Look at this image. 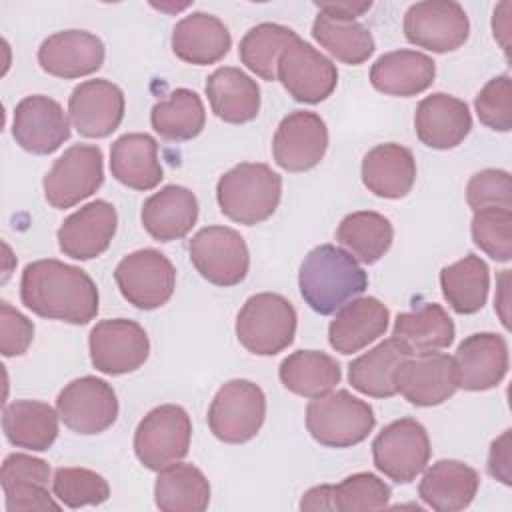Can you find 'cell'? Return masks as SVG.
<instances>
[{
	"instance_id": "20",
	"label": "cell",
	"mask_w": 512,
	"mask_h": 512,
	"mask_svg": "<svg viewBox=\"0 0 512 512\" xmlns=\"http://www.w3.org/2000/svg\"><path fill=\"white\" fill-rule=\"evenodd\" d=\"M458 388L482 392L496 388L508 372V344L502 334L476 332L466 336L454 354Z\"/></svg>"
},
{
	"instance_id": "43",
	"label": "cell",
	"mask_w": 512,
	"mask_h": 512,
	"mask_svg": "<svg viewBox=\"0 0 512 512\" xmlns=\"http://www.w3.org/2000/svg\"><path fill=\"white\" fill-rule=\"evenodd\" d=\"M474 244L496 262L512 258V210L500 206L480 208L470 224Z\"/></svg>"
},
{
	"instance_id": "15",
	"label": "cell",
	"mask_w": 512,
	"mask_h": 512,
	"mask_svg": "<svg viewBox=\"0 0 512 512\" xmlns=\"http://www.w3.org/2000/svg\"><path fill=\"white\" fill-rule=\"evenodd\" d=\"M56 410L66 428L90 436L108 430L116 422L118 398L106 380L80 376L60 390Z\"/></svg>"
},
{
	"instance_id": "48",
	"label": "cell",
	"mask_w": 512,
	"mask_h": 512,
	"mask_svg": "<svg viewBox=\"0 0 512 512\" xmlns=\"http://www.w3.org/2000/svg\"><path fill=\"white\" fill-rule=\"evenodd\" d=\"M4 506L8 512L28 510H60V504L50 496L48 486L38 482H14L2 486Z\"/></svg>"
},
{
	"instance_id": "33",
	"label": "cell",
	"mask_w": 512,
	"mask_h": 512,
	"mask_svg": "<svg viewBox=\"0 0 512 512\" xmlns=\"http://www.w3.org/2000/svg\"><path fill=\"white\" fill-rule=\"evenodd\" d=\"M58 418V410L46 402L14 400L2 412L4 436L16 448L44 452L58 438Z\"/></svg>"
},
{
	"instance_id": "36",
	"label": "cell",
	"mask_w": 512,
	"mask_h": 512,
	"mask_svg": "<svg viewBox=\"0 0 512 512\" xmlns=\"http://www.w3.org/2000/svg\"><path fill=\"white\" fill-rule=\"evenodd\" d=\"M440 288L454 312L476 314L486 304L490 290L488 264L476 254H466L440 270Z\"/></svg>"
},
{
	"instance_id": "2",
	"label": "cell",
	"mask_w": 512,
	"mask_h": 512,
	"mask_svg": "<svg viewBox=\"0 0 512 512\" xmlns=\"http://www.w3.org/2000/svg\"><path fill=\"white\" fill-rule=\"evenodd\" d=\"M298 286L304 302L314 312L328 316L368 288V274L350 252L334 244H320L304 256Z\"/></svg>"
},
{
	"instance_id": "31",
	"label": "cell",
	"mask_w": 512,
	"mask_h": 512,
	"mask_svg": "<svg viewBox=\"0 0 512 512\" xmlns=\"http://www.w3.org/2000/svg\"><path fill=\"white\" fill-rule=\"evenodd\" d=\"M454 334V322L448 312L436 302H426L414 312H400L390 338L406 356H416L448 348L454 342Z\"/></svg>"
},
{
	"instance_id": "28",
	"label": "cell",
	"mask_w": 512,
	"mask_h": 512,
	"mask_svg": "<svg viewBox=\"0 0 512 512\" xmlns=\"http://www.w3.org/2000/svg\"><path fill=\"white\" fill-rule=\"evenodd\" d=\"M436 76L434 60L418 50H392L376 58L370 84L388 96L410 98L428 90Z\"/></svg>"
},
{
	"instance_id": "39",
	"label": "cell",
	"mask_w": 512,
	"mask_h": 512,
	"mask_svg": "<svg viewBox=\"0 0 512 512\" xmlns=\"http://www.w3.org/2000/svg\"><path fill=\"white\" fill-rule=\"evenodd\" d=\"M150 122L156 134L172 142H186L196 138L206 124V110L202 98L190 88H176L166 100L152 106Z\"/></svg>"
},
{
	"instance_id": "18",
	"label": "cell",
	"mask_w": 512,
	"mask_h": 512,
	"mask_svg": "<svg viewBox=\"0 0 512 512\" xmlns=\"http://www.w3.org/2000/svg\"><path fill=\"white\" fill-rule=\"evenodd\" d=\"M124 92L106 78L80 82L68 98V116L84 138L110 136L124 118Z\"/></svg>"
},
{
	"instance_id": "6",
	"label": "cell",
	"mask_w": 512,
	"mask_h": 512,
	"mask_svg": "<svg viewBox=\"0 0 512 512\" xmlns=\"http://www.w3.org/2000/svg\"><path fill=\"white\" fill-rule=\"evenodd\" d=\"M266 418V396L258 384L244 378L224 382L208 408L210 432L226 444L252 440Z\"/></svg>"
},
{
	"instance_id": "24",
	"label": "cell",
	"mask_w": 512,
	"mask_h": 512,
	"mask_svg": "<svg viewBox=\"0 0 512 512\" xmlns=\"http://www.w3.org/2000/svg\"><path fill=\"white\" fill-rule=\"evenodd\" d=\"M390 324V310L374 296L352 298L328 326V342L340 354H354L384 336Z\"/></svg>"
},
{
	"instance_id": "37",
	"label": "cell",
	"mask_w": 512,
	"mask_h": 512,
	"mask_svg": "<svg viewBox=\"0 0 512 512\" xmlns=\"http://www.w3.org/2000/svg\"><path fill=\"white\" fill-rule=\"evenodd\" d=\"M336 240L364 264L378 262L392 246V222L374 210H358L344 216L336 228Z\"/></svg>"
},
{
	"instance_id": "51",
	"label": "cell",
	"mask_w": 512,
	"mask_h": 512,
	"mask_svg": "<svg viewBox=\"0 0 512 512\" xmlns=\"http://www.w3.org/2000/svg\"><path fill=\"white\" fill-rule=\"evenodd\" d=\"M314 6L318 8V12L334 18V20H344V22H352L358 16H362L364 12H368L372 8V2H356V0H336V2H314Z\"/></svg>"
},
{
	"instance_id": "45",
	"label": "cell",
	"mask_w": 512,
	"mask_h": 512,
	"mask_svg": "<svg viewBox=\"0 0 512 512\" xmlns=\"http://www.w3.org/2000/svg\"><path fill=\"white\" fill-rule=\"evenodd\" d=\"M478 120L494 130L508 132L512 128V84L508 74L488 80L474 98Z\"/></svg>"
},
{
	"instance_id": "11",
	"label": "cell",
	"mask_w": 512,
	"mask_h": 512,
	"mask_svg": "<svg viewBox=\"0 0 512 512\" xmlns=\"http://www.w3.org/2000/svg\"><path fill=\"white\" fill-rule=\"evenodd\" d=\"M188 254L204 280L224 288L240 284L250 268V252L244 238L228 226L198 230L188 244Z\"/></svg>"
},
{
	"instance_id": "52",
	"label": "cell",
	"mask_w": 512,
	"mask_h": 512,
	"mask_svg": "<svg viewBox=\"0 0 512 512\" xmlns=\"http://www.w3.org/2000/svg\"><path fill=\"white\" fill-rule=\"evenodd\" d=\"M300 510H334V486L320 484L306 490L300 500Z\"/></svg>"
},
{
	"instance_id": "29",
	"label": "cell",
	"mask_w": 512,
	"mask_h": 512,
	"mask_svg": "<svg viewBox=\"0 0 512 512\" xmlns=\"http://www.w3.org/2000/svg\"><path fill=\"white\" fill-rule=\"evenodd\" d=\"M232 46L226 24L208 12H192L176 22L172 30V52L196 66H208L222 60Z\"/></svg>"
},
{
	"instance_id": "49",
	"label": "cell",
	"mask_w": 512,
	"mask_h": 512,
	"mask_svg": "<svg viewBox=\"0 0 512 512\" xmlns=\"http://www.w3.org/2000/svg\"><path fill=\"white\" fill-rule=\"evenodd\" d=\"M14 482H38L48 486L50 482V466L46 460L14 452L8 454L2 462V472H0V484L8 486Z\"/></svg>"
},
{
	"instance_id": "21",
	"label": "cell",
	"mask_w": 512,
	"mask_h": 512,
	"mask_svg": "<svg viewBox=\"0 0 512 512\" xmlns=\"http://www.w3.org/2000/svg\"><path fill=\"white\" fill-rule=\"evenodd\" d=\"M118 228L116 208L94 200L72 212L58 228V248L74 260H92L108 250Z\"/></svg>"
},
{
	"instance_id": "17",
	"label": "cell",
	"mask_w": 512,
	"mask_h": 512,
	"mask_svg": "<svg viewBox=\"0 0 512 512\" xmlns=\"http://www.w3.org/2000/svg\"><path fill=\"white\" fill-rule=\"evenodd\" d=\"M12 136L30 154H52L70 138V122L62 106L44 94L22 98L14 108Z\"/></svg>"
},
{
	"instance_id": "30",
	"label": "cell",
	"mask_w": 512,
	"mask_h": 512,
	"mask_svg": "<svg viewBox=\"0 0 512 512\" xmlns=\"http://www.w3.org/2000/svg\"><path fill=\"white\" fill-rule=\"evenodd\" d=\"M110 172L132 190L148 192L156 188L164 178L158 142L146 132L122 134L110 146Z\"/></svg>"
},
{
	"instance_id": "38",
	"label": "cell",
	"mask_w": 512,
	"mask_h": 512,
	"mask_svg": "<svg viewBox=\"0 0 512 512\" xmlns=\"http://www.w3.org/2000/svg\"><path fill=\"white\" fill-rule=\"evenodd\" d=\"M404 358L406 354L392 338L382 340L348 364V382L360 394L372 398H392L398 394L394 372Z\"/></svg>"
},
{
	"instance_id": "46",
	"label": "cell",
	"mask_w": 512,
	"mask_h": 512,
	"mask_svg": "<svg viewBox=\"0 0 512 512\" xmlns=\"http://www.w3.org/2000/svg\"><path fill=\"white\" fill-rule=\"evenodd\" d=\"M466 202L476 212L488 206L512 208V178L500 168H486L476 172L466 186Z\"/></svg>"
},
{
	"instance_id": "27",
	"label": "cell",
	"mask_w": 512,
	"mask_h": 512,
	"mask_svg": "<svg viewBox=\"0 0 512 512\" xmlns=\"http://www.w3.org/2000/svg\"><path fill=\"white\" fill-rule=\"evenodd\" d=\"M362 182L380 198H404L416 182L414 154L396 142H384L370 148L362 158Z\"/></svg>"
},
{
	"instance_id": "47",
	"label": "cell",
	"mask_w": 512,
	"mask_h": 512,
	"mask_svg": "<svg viewBox=\"0 0 512 512\" xmlns=\"http://www.w3.org/2000/svg\"><path fill=\"white\" fill-rule=\"evenodd\" d=\"M34 340V324L6 300L0 302V352L6 358L22 356Z\"/></svg>"
},
{
	"instance_id": "44",
	"label": "cell",
	"mask_w": 512,
	"mask_h": 512,
	"mask_svg": "<svg viewBox=\"0 0 512 512\" xmlns=\"http://www.w3.org/2000/svg\"><path fill=\"white\" fill-rule=\"evenodd\" d=\"M390 486L372 472H356L334 486V510H382L390 502Z\"/></svg>"
},
{
	"instance_id": "53",
	"label": "cell",
	"mask_w": 512,
	"mask_h": 512,
	"mask_svg": "<svg viewBox=\"0 0 512 512\" xmlns=\"http://www.w3.org/2000/svg\"><path fill=\"white\" fill-rule=\"evenodd\" d=\"M510 2H500L494 8V16H492V30H494V38L500 42V46L504 48V52L508 54V36H510Z\"/></svg>"
},
{
	"instance_id": "5",
	"label": "cell",
	"mask_w": 512,
	"mask_h": 512,
	"mask_svg": "<svg viewBox=\"0 0 512 512\" xmlns=\"http://www.w3.org/2000/svg\"><path fill=\"white\" fill-rule=\"evenodd\" d=\"M296 310L276 292L250 296L236 316L238 342L256 356H274L286 350L296 336Z\"/></svg>"
},
{
	"instance_id": "16",
	"label": "cell",
	"mask_w": 512,
	"mask_h": 512,
	"mask_svg": "<svg viewBox=\"0 0 512 512\" xmlns=\"http://www.w3.org/2000/svg\"><path fill=\"white\" fill-rule=\"evenodd\" d=\"M326 148V122L310 110H294L284 116L272 140L274 162L286 172H306L318 166Z\"/></svg>"
},
{
	"instance_id": "23",
	"label": "cell",
	"mask_w": 512,
	"mask_h": 512,
	"mask_svg": "<svg viewBox=\"0 0 512 512\" xmlns=\"http://www.w3.org/2000/svg\"><path fill=\"white\" fill-rule=\"evenodd\" d=\"M414 130L424 146L450 150L470 134L472 114L464 100L446 92H432L416 106Z\"/></svg>"
},
{
	"instance_id": "10",
	"label": "cell",
	"mask_w": 512,
	"mask_h": 512,
	"mask_svg": "<svg viewBox=\"0 0 512 512\" xmlns=\"http://www.w3.org/2000/svg\"><path fill=\"white\" fill-rule=\"evenodd\" d=\"M114 280L128 304L138 310H156L174 294L176 268L160 250L142 248L118 262Z\"/></svg>"
},
{
	"instance_id": "40",
	"label": "cell",
	"mask_w": 512,
	"mask_h": 512,
	"mask_svg": "<svg viewBox=\"0 0 512 512\" xmlns=\"http://www.w3.org/2000/svg\"><path fill=\"white\" fill-rule=\"evenodd\" d=\"M312 36L336 60L350 66L366 62L376 48L374 36L364 24L334 20L322 12L312 22Z\"/></svg>"
},
{
	"instance_id": "41",
	"label": "cell",
	"mask_w": 512,
	"mask_h": 512,
	"mask_svg": "<svg viewBox=\"0 0 512 512\" xmlns=\"http://www.w3.org/2000/svg\"><path fill=\"white\" fill-rule=\"evenodd\" d=\"M298 34L276 22H262L252 26L240 40L238 56L242 64L260 76L262 80H276V66L282 50L294 40Z\"/></svg>"
},
{
	"instance_id": "25",
	"label": "cell",
	"mask_w": 512,
	"mask_h": 512,
	"mask_svg": "<svg viewBox=\"0 0 512 512\" xmlns=\"http://www.w3.org/2000/svg\"><path fill=\"white\" fill-rule=\"evenodd\" d=\"M140 218L154 240H180L198 220V200L190 188L168 184L144 200Z\"/></svg>"
},
{
	"instance_id": "4",
	"label": "cell",
	"mask_w": 512,
	"mask_h": 512,
	"mask_svg": "<svg viewBox=\"0 0 512 512\" xmlns=\"http://www.w3.org/2000/svg\"><path fill=\"white\" fill-rule=\"evenodd\" d=\"M376 416L366 400L348 390L328 392L312 398L306 406V428L326 448H350L368 438Z\"/></svg>"
},
{
	"instance_id": "50",
	"label": "cell",
	"mask_w": 512,
	"mask_h": 512,
	"mask_svg": "<svg viewBox=\"0 0 512 512\" xmlns=\"http://www.w3.org/2000/svg\"><path fill=\"white\" fill-rule=\"evenodd\" d=\"M488 472L502 484H512V456H510V430H504L490 446Z\"/></svg>"
},
{
	"instance_id": "42",
	"label": "cell",
	"mask_w": 512,
	"mask_h": 512,
	"mask_svg": "<svg viewBox=\"0 0 512 512\" xmlns=\"http://www.w3.org/2000/svg\"><path fill=\"white\" fill-rule=\"evenodd\" d=\"M52 490L60 504L72 510L82 506H98L110 498V486L104 476L76 466L58 468L52 478Z\"/></svg>"
},
{
	"instance_id": "8",
	"label": "cell",
	"mask_w": 512,
	"mask_h": 512,
	"mask_svg": "<svg viewBox=\"0 0 512 512\" xmlns=\"http://www.w3.org/2000/svg\"><path fill=\"white\" fill-rule=\"evenodd\" d=\"M430 438L416 418H400L384 426L372 442L378 472L396 484H410L430 462Z\"/></svg>"
},
{
	"instance_id": "12",
	"label": "cell",
	"mask_w": 512,
	"mask_h": 512,
	"mask_svg": "<svg viewBox=\"0 0 512 512\" xmlns=\"http://www.w3.org/2000/svg\"><path fill=\"white\" fill-rule=\"evenodd\" d=\"M404 36L418 48L444 54L458 50L468 40L470 20L454 0H424L406 10Z\"/></svg>"
},
{
	"instance_id": "34",
	"label": "cell",
	"mask_w": 512,
	"mask_h": 512,
	"mask_svg": "<svg viewBox=\"0 0 512 512\" xmlns=\"http://www.w3.org/2000/svg\"><path fill=\"white\" fill-rule=\"evenodd\" d=\"M286 390L302 398H320L336 388L342 370L336 358L320 350H296L288 354L278 368Z\"/></svg>"
},
{
	"instance_id": "7",
	"label": "cell",
	"mask_w": 512,
	"mask_h": 512,
	"mask_svg": "<svg viewBox=\"0 0 512 512\" xmlns=\"http://www.w3.org/2000/svg\"><path fill=\"white\" fill-rule=\"evenodd\" d=\"M190 440L192 420L188 412L176 404H162L138 422L134 452L144 468L160 472L188 454Z\"/></svg>"
},
{
	"instance_id": "22",
	"label": "cell",
	"mask_w": 512,
	"mask_h": 512,
	"mask_svg": "<svg viewBox=\"0 0 512 512\" xmlns=\"http://www.w3.org/2000/svg\"><path fill=\"white\" fill-rule=\"evenodd\" d=\"M104 44L88 30H60L48 36L38 48V64L56 78L72 80L90 76L104 64Z\"/></svg>"
},
{
	"instance_id": "9",
	"label": "cell",
	"mask_w": 512,
	"mask_h": 512,
	"mask_svg": "<svg viewBox=\"0 0 512 512\" xmlns=\"http://www.w3.org/2000/svg\"><path fill=\"white\" fill-rule=\"evenodd\" d=\"M104 182V156L94 144H74L54 160L42 186L52 208L66 210L92 196Z\"/></svg>"
},
{
	"instance_id": "35",
	"label": "cell",
	"mask_w": 512,
	"mask_h": 512,
	"mask_svg": "<svg viewBox=\"0 0 512 512\" xmlns=\"http://www.w3.org/2000/svg\"><path fill=\"white\" fill-rule=\"evenodd\" d=\"M154 502L162 512H202L210 504V484L194 464L176 462L158 472Z\"/></svg>"
},
{
	"instance_id": "32",
	"label": "cell",
	"mask_w": 512,
	"mask_h": 512,
	"mask_svg": "<svg viewBox=\"0 0 512 512\" xmlns=\"http://www.w3.org/2000/svg\"><path fill=\"white\" fill-rule=\"evenodd\" d=\"M212 112L228 124H244L258 116L260 86L236 66H220L206 80Z\"/></svg>"
},
{
	"instance_id": "14",
	"label": "cell",
	"mask_w": 512,
	"mask_h": 512,
	"mask_svg": "<svg viewBox=\"0 0 512 512\" xmlns=\"http://www.w3.org/2000/svg\"><path fill=\"white\" fill-rule=\"evenodd\" d=\"M92 366L110 376H122L138 370L150 354L146 330L128 318L100 320L88 336Z\"/></svg>"
},
{
	"instance_id": "19",
	"label": "cell",
	"mask_w": 512,
	"mask_h": 512,
	"mask_svg": "<svg viewBox=\"0 0 512 512\" xmlns=\"http://www.w3.org/2000/svg\"><path fill=\"white\" fill-rule=\"evenodd\" d=\"M396 390L414 406H438L458 390L454 360L442 352L406 356L394 372Z\"/></svg>"
},
{
	"instance_id": "3",
	"label": "cell",
	"mask_w": 512,
	"mask_h": 512,
	"mask_svg": "<svg viewBox=\"0 0 512 512\" xmlns=\"http://www.w3.org/2000/svg\"><path fill=\"white\" fill-rule=\"evenodd\" d=\"M282 196V176L262 162H242L224 172L216 184V200L226 218L254 226L268 220Z\"/></svg>"
},
{
	"instance_id": "13",
	"label": "cell",
	"mask_w": 512,
	"mask_h": 512,
	"mask_svg": "<svg viewBox=\"0 0 512 512\" xmlns=\"http://www.w3.org/2000/svg\"><path fill=\"white\" fill-rule=\"evenodd\" d=\"M276 80L282 82L284 90L296 102L318 104L334 92L338 70L330 58L298 36L282 50Z\"/></svg>"
},
{
	"instance_id": "26",
	"label": "cell",
	"mask_w": 512,
	"mask_h": 512,
	"mask_svg": "<svg viewBox=\"0 0 512 512\" xmlns=\"http://www.w3.org/2000/svg\"><path fill=\"white\" fill-rule=\"evenodd\" d=\"M480 488L478 472L452 458L434 462L418 484L420 500L438 512H458L472 504Z\"/></svg>"
},
{
	"instance_id": "1",
	"label": "cell",
	"mask_w": 512,
	"mask_h": 512,
	"mask_svg": "<svg viewBox=\"0 0 512 512\" xmlns=\"http://www.w3.org/2000/svg\"><path fill=\"white\" fill-rule=\"evenodd\" d=\"M20 300L40 318L88 324L98 314V288L78 266L56 258L30 262L20 278Z\"/></svg>"
}]
</instances>
